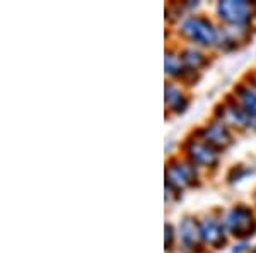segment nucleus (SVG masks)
I'll return each mask as SVG.
<instances>
[{"mask_svg":"<svg viewBox=\"0 0 256 253\" xmlns=\"http://www.w3.org/2000/svg\"><path fill=\"white\" fill-rule=\"evenodd\" d=\"M253 207H254V210H256V188H254V192H253Z\"/></svg>","mask_w":256,"mask_h":253,"instance_id":"obj_19","label":"nucleus"},{"mask_svg":"<svg viewBox=\"0 0 256 253\" xmlns=\"http://www.w3.org/2000/svg\"><path fill=\"white\" fill-rule=\"evenodd\" d=\"M181 156L186 157L190 163H193L200 171H217L222 161V152L208 146L196 135L190 134L181 144Z\"/></svg>","mask_w":256,"mask_h":253,"instance_id":"obj_6","label":"nucleus"},{"mask_svg":"<svg viewBox=\"0 0 256 253\" xmlns=\"http://www.w3.org/2000/svg\"><path fill=\"white\" fill-rule=\"evenodd\" d=\"M248 253H256V246H253V248H251V250L248 251Z\"/></svg>","mask_w":256,"mask_h":253,"instance_id":"obj_20","label":"nucleus"},{"mask_svg":"<svg viewBox=\"0 0 256 253\" xmlns=\"http://www.w3.org/2000/svg\"><path fill=\"white\" fill-rule=\"evenodd\" d=\"M251 248L253 246L250 244V241H236L234 246L230 248V253H248Z\"/></svg>","mask_w":256,"mask_h":253,"instance_id":"obj_17","label":"nucleus"},{"mask_svg":"<svg viewBox=\"0 0 256 253\" xmlns=\"http://www.w3.org/2000/svg\"><path fill=\"white\" fill-rule=\"evenodd\" d=\"M192 134L196 135L198 139H202L204 142H207L214 149H217L222 154L227 149L232 147L234 142H236V132H232L224 122H220V120L214 117L208 122H205L202 127L195 128Z\"/></svg>","mask_w":256,"mask_h":253,"instance_id":"obj_8","label":"nucleus"},{"mask_svg":"<svg viewBox=\"0 0 256 253\" xmlns=\"http://www.w3.org/2000/svg\"><path fill=\"white\" fill-rule=\"evenodd\" d=\"M216 21L226 28H253L256 21V2L248 0H218Z\"/></svg>","mask_w":256,"mask_h":253,"instance_id":"obj_4","label":"nucleus"},{"mask_svg":"<svg viewBox=\"0 0 256 253\" xmlns=\"http://www.w3.org/2000/svg\"><path fill=\"white\" fill-rule=\"evenodd\" d=\"M256 168L251 164H244V163H239V164H234L229 168L226 175V183L227 185H238L241 181H244L248 176L254 175Z\"/></svg>","mask_w":256,"mask_h":253,"instance_id":"obj_15","label":"nucleus"},{"mask_svg":"<svg viewBox=\"0 0 256 253\" xmlns=\"http://www.w3.org/2000/svg\"><path fill=\"white\" fill-rule=\"evenodd\" d=\"M181 53V59H183L184 65H186L188 70L196 74H202L205 69L212 64V59H210L208 52L204 48H198V47H192V45H183L180 48Z\"/></svg>","mask_w":256,"mask_h":253,"instance_id":"obj_13","label":"nucleus"},{"mask_svg":"<svg viewBox=\"0 0 256 253\" xmlns=\"http://www.w3.org/2000/svg\"><path fill=\"white\" fill-rule=\"evenodd\" d=\"M242 81H244L246 84L250 86V88L253 89V91H256V69L254 70H250V72L246 74Z\"/></svg>","mask_w":256,"mask_h":253,"instance_id":"obj_18","label":"nucleus"},{"mask_svg":"<svg viewBox=\"0 0 256 253\" xmlns=\"http://www.w3.org/2000/svg\"><path fill=\"white\" fill-rule=\"evenodd\" d=\"M224 210H210L198 217V229L205 248L208 250H222L229 244V234L222 221Z\"/></svg>","mask_w":256,"mask_h":253,"instance_id":"obj_7","label":"nucleus"},{"mask_svg":"<svg viewBox=\"0 0 256 253\" xmlns=\"http://www.w3.org/2000/svg\"><path fill=\"white\" fill-rule=\"evenodd\" d=\"M254 28H226L220 26V35H218L217 52L230 53L236 52L246 43L253 40Z\"/></svg>","mask_w":256,"mask_h":253,"instance_id":"obj_12","label":"nucleus"},{"mask_svg":"<svg viewBox=\"0 0 256 253\" xmlns=\"http://www.w3.org/2000/svg\"><path fill=\"white\" fill-rule=\"evenodd\" d=\"M164 185L183 197L186 190L202 186V171L181 154L171 156L164 169Z\"/></svg>","mask_w":256,"mask_h":253,"instance_id":"obj_2","label":"nucleus"},{"mask_svg":"<svg viewBox=\"0 0 256 253\" xmlns=\"http://www.w3.org/2000/svg\"><path fill=\"white\" fill-rule=\"evenodd\" d=\"M230 94H232L239 105L244 108L248 113L256 120V91L251 89L244 81H241L234 86Z\"/></svg>","mask_w":256,"mask_h":253,"instance_id":"obj_14","label":"nucleus"},{"mask_svg":"<svg viewBox=\"0 0 256 253\" xmlns=\"http://www.w3.org/2000/svg\"><path fill=\"white\" fill-rule=\"evenodd\" d=\"M164 74H166L168 81L180 82L186 89L196 86L202 77V74L192 72V70L186 69L178 47H168L166 52H164Z\"/></svg>","mask_w":256,"mask_h":253,"instance_id":"obj_9","label":"nucleus"},{"mask_svg":"<svg viewBox=\"0 0 256 253\" xmlns=\"http://www.w3.org/2000/svg\"><path fill=\"white\" fill-rule=\"evenodd\" d=\"M214 118L224 122L232 132L238 134H254L256 120L234 99L232 94H227L220 103L214 106Z\"/></svg>","mask_w":256,"mask_h":253,"instance_id":"obj_5","label":"nucleus"},{"mask_svg":"<svg viewBox=\"0 0 256 253\" xmlns=\"http://www.w3.org/2000/svg\"><path fill=\"white\" fill-rule=\"evenodd\" d=\"M229 238L236 241H250L256 236V210L253 205L234 204L222 214Z\"/></svg>","mask_w":256,"mask_h":253,"instance_id":"obj_3","label":"nucleus"},{"mask_svg":"<svg viewBox=\"0 0 256 253\" xmlns=\"http://www.w3.org/2000/svg\"><path fill=\"white\" fill-rule=\"evenodd\" d=\"M178 244V229L172 222H168L164 224V250L166 251H174Z\"/></svg>","mask_w":256,"mask_h":253,"instance_id":"obj_16","label":"nucleus"},{"mask_svg":"<svg viewBox=\"0 0 256 253\" xmlns=\"http://www.w3.org/2000/svg\"><path fill=\"white\" fill-rule=\"evenodd\" d=\"M178 229V246L180 253H205L207 248L204 246L198 229V217L186 214L180 219L176 226Z\"/></svg>","mask_w":256,"mask_h":253,"instance_id":"obj_10","label":"nucleus"},{"mask_svg":"<svg viewBox=\"0 0 256 253\" xmlns=\"http://www.w3.org/2000/svg\"><path fill=\"white\" fill-rule=\"evenodd\" d=\"M176 35L184 45H192L210 52L216 50L218 45V35H220V24L216 19L205 14H190L186 19L181 21L176 26Z\"/></svg>","mask_w":256,"mask_h":253,"instance_id":"obj_1","label":"nucleus"},{"mask_svg":"<svg viewBox=\"0 0 256 253\" xmlns=\"http://www.w3.org/2000/svg\"><path fill=\"white\" fill-rule=\"evenodd\" d=\"M190 105H192V98L186 93V88L181 86L180 82L166 81L164 84V106L166 111L171 115H184L188 111Z\"/></svg>","mask_w":256,"mask_h":253,"instance_id":"obj_11","label":"nucleus"}]
</instances>
